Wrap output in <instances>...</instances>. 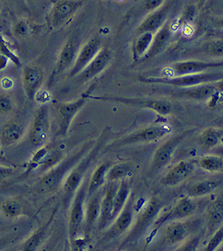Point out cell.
Listing matches in <instances>:
<instances>
[{
	"instance_id": "44dd1931",
	"label": "cell",
	"mask_w": 223,
	"mask_h": 251,
	"mask_svg": "<svg viewBox=\"0 0 223 251\" xmlns=\"http://www.w3.org/2000/svg\"><path fill=\"white\" fill-rule=\"evenodd\" d=\"M78 7V3L73 0H66L61 1L55 8L52 15V26L55 28L61 26Z\"/></svg>"
},
{
	"instance_id": "cb8c5ba5",
	"label": "cell",
	"mask_w": 223,
	"mask_h": 251,
	"mask_svg": "<svg viewBox=\"0 0 223 251\" xmlns=\"http://www.w3.org/2000/svg\"><path fill=\"white\" fill-rule=\"evenodd\" d=\"M153 37V33L151 32L143 33L137 36L132 49L134 61H141L146 54L152 42Z\"/></svg>"
},
{
	"instance_id": "7a4b0ae2",
	"label": "cell",
	"mask_w": 223,
	"mask_h": 251,
	"mask_svg": "<svg viewBox=\"0 0 223 251\" xmlns=\"http://www.w3.org/2000/svg\"><path fill=\"white\" fill-rule=\"evenodd\" d=\"M87 148L88 146H85L76 154L73 155L69 159L63 161L61 163H58L57 165L50 169V171L38 181L36 185L37 192L44 195L56 192L61 185L65 176L67 175L73 166L75 165L77 161L80 160L84 153L86 151Z\"/></svg>"
},
{
	"instance_id": "7bdbcfd3",
	"label": "cell",
	"mask_w": 223,
	"mask_h": 251,
	"mask_svg": "<svg viewBox=\"0 0 223 251\" xmlns=\"http://www.w3.org/2000/svg\"><path fill=\"white\" fill-rule=\"evenodd\" d=\"M14 169L9 166L0 165V182L7 180L13 175Z\"/></svg>"
},
{
	"instance_id": "ac0fdd59",
	"label": "cell",
	"mask_w": 223,
	"mask_h": 251,
	"mask_svg": "<svg viewBox=\"0 0 223 251\" xmlns=\"http://www.w3.org/2000/svg\"><path fill=\"white\" fill-rule=\"evenodd\" d=\"M194 170V165L191 162L183 161L172 167L161 180L164 185L174 186L182 182L190 176Z\"/></svg>"
},
{
	"instance_id": "681fc988",
	"label": "cell",
	"mask_w": 223,
	"mask_h": 251,
	"mask_svg": "<svg viewBox=\"0 0 223 251\" xmlns=\"http://www.w3.org/2000/svg\"><path fill=\"white\" fill-rule=\"evenodd\" d=\"M196 1H202V0H196Z\"/></svg>"
},
{
	"instance_id": "e0dca14e",
	"label": "cell",
	"mask_w": 223,
	"mask_h": 251,
	"mask_svg": "<svg viewBox=\"0 0 223 251\" xmlns=\"http://www.w3.org/2000/svg\"><path fill=\"white\" fill-rule=\"evenodd\" d=\"M160 211V204L159 202L156 200H153L147 207L145 212L141 215L140 218L138 219L136 225L132 229L130 234L128 236V239L126 240V244L128 241H132L136 239L142 234V232L145 231L149 224L151 223L152 219L154 218Z\"/></svg>"
},
{
	"instance_id": "2e32d148",
	"label": "cell",
	"mask_w": 223,
	"mask_h": 251,
	"mask_svg": "<svg viewBox=\"0 0 223 251\" xmlns=\"http://www.w3.org/2000/svg\"><path fill=\"white\" fill-rule=\"evenodd\" d=\"M189 132H186V133L179 135L177 137H174L169 141L166 142L156 151L154 158H153V167L155 168H162L170 162L175 148Z\"/></svg>"
},
{
	"instance_id": "e575fe53",
	"label": "cell",
	"mask_w": 223,
	"mask_h": 251,
	"mask_svg": "<svg viewBox=\"0 0 223 251\" xmlns=\"http://www.w3.org/2000/svg\"><path fill=\"white\" fill-rule=\"evenodd\" d=\"M1 210L4 215L10 218H15L21 215L23 213L21 205L16 200H9L4 202L1 206Z\"/></svg>"
},
{
	"instance_id": "4dcf8cb0",
	"label": "cell",
	"mask_w": 223,
	"mask_h": 251,
	"mask_svg": "<svg viewBox=\"0 0 223 251\" xmlns=\"http://www.w3.org/2000/svg\"><path fill=\"white\" fill-rule=\"evenodd\" d=\"M221 131L216 129L208 128L205 129L199 137V142L204 146L213 147L218 144L220 139L222 137Z\"/></svg>"
},
{
	"instance_id": "d6a6232c",
	"label": "cell",
	"mask_w": 223,
	"mask_h": 251,
	"mask_svg": "<svg viewBox=\"0 0 223 251\" xmlns=\"http://www.w3.org/2000/svg\"><path fill=\"white\" fill-rule=\"evenodd\" d=\"M218 187V183L215 181H205L196 184L189 190V195L199 197L205 195L214 191Z\"/></svg>"
},
{
	"instance_id": "d590c367",
	"label": "cell",
	"mask_w": 223,
	"mask_h": 251,
	"mask_svg": "<svg viewBox=\"0 0 223 251\" xmlns=\"http://www.w3.org/2000/svg\"><path fill=\"white\" fill-rule=\"evenodd\" d=\"M199 165L208 171H219L223 168V160L221 158L216 156H205L201 159Z\"/></svg>"
},
{
	"instance_id": "60d3db41",
	"label": "cell",
	"mask_w": 223,
	"mask_h": 251,
	"mask_svg": "<svg viewBox=\"0 0 223 251\" xmlns=\"http://www.w3.org/2000/svg\"><path fill=\"white\" fill-rule=\"evenodd\" d=\"M223 238V228L221 227L218 232L215 233L214 236H213V238H211V240L208 243V244L207 245L205 249H204V251H214L215 249L218 247V245L221 244L222 242Z\"/></svg>"
},
{
	"instance_id": "8fae6325",
	"label": "cell",
	"mask_w": 223,
	"mask_h": 251,
	"mask_svg": "<svg viewBox=\"0 0 223 251\" xmlns=\"http://www.w3.org/2000/svg\"><path fill=\"white\" fill-rule=\"evenodd\" d=\"M164 91L170 93L174 97L202 101L213 97L216 93L217 87L213 83H208L188 88H175Z\"/></svg>"
},
{
	"instance_id": "4316f807",
	"label": "cell",
	"mask_w": 223,
	"mask_h": 251,
	"mask_svg": "<svg viewBox=\"0 0 223 251\" xmlns=\"http://www.w3.org/2000/svg\"><path fill=\"white\" fill-rule=\"evenodd\" d=\"M52 222V216L45 225L42 226L39 230L35 232L32 236L23 244V250L26 251H36L43 242Z\"/></svg>"
},
{
	"instance_id": "7dc6e473",
	"label": "cell",
	"mask_w": 223,
	"mask_h": 251,
	"mask_svg": "<svg viewBox=\"0 0 223 251\" xmlns=\"http://www.w3.org/2000/svg\"><path fill=\"white\" fill-rule=\"evenodd\" d=\"M9 162L7 159L3 156L2 152H1V150H0V163L6 164V165H7Z\"/></svg>"
},
{
	"instance_id": "83f0119b",
	"label": "cell",
	"mask_w": 223,
	"mask_h": 251,
	"mask_svg": "<svg viewBox=\"0 0 223 251\" xmlns=\"http://www.w3.org/2000/svg\"><path fill=\"white\" fill-rule=\"evenodd\" d=\"M109 167L108 163L102 164L100 166L98 167L93 173L89 186H88V193L89 197L94 194L104 182L106 173H107Z\"/></svg>"
},
{
	"instance_id": "ab89813d",
	"label": "cell",
	"mask_w": 223,
	"mask_h": 251,
	"mask_svg": "<svg viewBox=\"0 0 223 251\" xmlns=\"http://www.w3.org/2000/svg\"><path fill=\"white\" fill-rule=\"evenodd\" d=\"M14 102L8 94H0V114H7L14 108Z\"/></svg>"
},
{
	"instance_id": "f1b7e54d",
	"label": "cell",
	"mask_w": 223,
	"mask_h": 251,
	"mask_svg": "<svg viewBox=\"0 0 223 251\" xmlns=\"http://www.w3.org/2000/svg\"><path fill=\"white\" fill-rule=\"evenodd\" d=\"M129 194V187L127 183L125 181L121 182V187L118 188L113 199V211H112V218L115 217L120 211L124 206L126 199Z\"/></svg>"
},
{
	"instance_id": "30bf717a",
	"label": "cell",
	"mask_w": 223,
	"mask_h": 251,
	"mask_svg": "<svg viewBox=\"0 0 223 251\" xmlns=\"http://www.w3.org/2000/svg\"><path fill=\"white\" fill-rule=\"evenodd\" d=\"M80 45H81L80 35H71L60 52L56 65V73H62L73 66L80 50Z\"/></svg>"
},
{
	"instance_id": "5b68a950",
	"label": "cell",
	"mask_w": 223,
	"mask_h": 251,
	"mask_svg": "<svg viewBox=\"0 0 223 251\" xmlns=\"http://www.w3.org/2000/svg\"><path fill=\"white\" fill-rule=\"evenodd\" d=\"M223 61H203L189 60L175 63L167 68V73L171 75L167 77L180 76V75H190V74L201 73L207 71L223 68Z\"/></svg>"
},
{
	"instance_id": "1f68e13d",
	"label": "cell",
	"mask_w": 223,
	"mask_h": 251,
	"mask_svg": "<svg viewBox=\"0 0 223 251\" xmlns=\"http://www.w3.org/2000/svg\"><path fill=\"white\" fill-rule=\"evenodd\" d=\"M132 217H133V208H132V202H131V203H128L126 209L117 219L115 225L116 230L120 232L126 230L130 225Z\"/></svg>"
},
{
	"instance_id": "6da1fadb",
	"label": "cell",
	"mask_w": 223,
	"mask_h": 251,
	"mask_svg": "<svg viewBox=\"0 0 223 251\" xmlns=\"http://www.w3.org/2000/svg\"><path fill=\"white\" fill-rule=\"evenodd\" d=\"M223 72L221 71H207L201 73L180 75L175 77H145L140 76L138 80L147 84H161L170 85L175 88H188L204 84L216 83L222 81Z\"/></svg>"
},
{
	"instance_id": "ee69618b",
	"label": "cell",
	"mask_w": 223,
	"mask_h": 251,
	"mask_svg": "<svg viewBox=\"0 0 223 251\" xmlns=\"http://www.w3.org/2000/svg\"><path fill=\"white\" fill-rule=\"evenodd\" d=\"M164 0H144L142 7L147 11L153 10L161 6Z\"/></svg>"
},
{
	"instance_id": "c3c4849f",
	"label": "cell",
	"mask_w": 223,
	"mask_h": 251,
	"mask_svg": "<svg viewBox=\"0 0 223 251\" xmlns=\"http://www.w3.org/2000/svg\"><path fill=\"white\" fill-rule=\"evenodd\" d=\"M8 242L7 238H3L0 239V248L3 247L4 246V244H7Z\"/></svg>"
},
{
	"instance_id": "9a60e30c",
	"label": "cell",
	"mask_w": 223,
	"mask_h": 251,
	"mask_svg": "<svg viewBox=\"0 0 223 251\" xmlns=\"http://www.w3.org/2000/svg\"><path fill=\"white\" fill-rule=\"evenodd\" d=\"M43 72L37 66L23 68V83L28 99H33L38 93L43 83Z\"/></svg>"
},
{
	"instance_id": "d4e9b609",
	"label": "cell",
	"mask_w": 223,
	"mask_h": 251,
	"mask_svg": "<svg viewBox=\"0 0 223 251\" xmlns=\"http://www.w3.org/2000/svg\"><path fill=\"white\" fill-rule=\"evenodd\" d=\"M190 233V227L187 222H176L167 227L166 236L172 244L180 242Z\"/></svg>"
},
{
	"instance_id": "b9f144b4",
	"label": "cell",
	"mask_w": 223,
	"mask_h": 251,
	"mask_svg": "<svg viewBox=\"0 0 223 251\" xmlns=\"http://www.w3.org/2000/svg\"><path fill=\"white\" fill-rule=\"evenodd\" d=\"M28 33H29V28H28V24L25 22H19L16 25L15 28H14V35L20 38L26 37Z\"/></svg>"
},
{
	"instance_id": "ba28073f",
	"label": "cell",
	"mask_w": 223,
	"mask_h": 251,
	"mask_svg": "<svg viewBox=\"0 0 223 251\" xmlns=\"http://www.w3.org/2000/svg\"><path fill=\"white\" fill-rule=\"evenodd\" d=\"M112 52L109 48H102L95 57L90 63L76 77L77 83L84 84L102 73L110 64Z\"/></svg>"
},
{
	"instance_id": "74e56055",
	"label": "cell",
	"mask_w": 223,
	"mask_h": 251,
	"mask_svg": "<svg viewBox=\"0 0 223 251\" xmlns=\"http://www.w3.org/2000/svg\"><path fill=\"white\" fill-rule=\"evenodd\" d=\"M130 170V167L127 164L115 165L109 172L108 179L111 181L121 179L127 176Z\"/></svg>"
},
{
	"instance_id": "ffe728a7",
	"label": "cell",
	"mask_w": 223,
	"mask_h": 251,
	"mask_svg": "<svg viewBox=\"0 0 223 251\" xmlns=\"http://www.w3.org/2000/svg\"><path fill=\"white\" fill-rule=\"evenodd\" d=\"M24 126L18 121L8 123L2 129L0 135L1 143L4 146H10L19 141L24 134Z\"/></svg>"
},
{
	"instance_id": "7402d4cb",
	"label": "cell",
	"mask_w": 223,
	"mask_h": 251,
	"mask_svg": "<svg viewBox=\"0 0 223 251\" xmlns=\"http://www.w3.org/2000/svg\"><path fill=\"white\" fill-rule=\"evenodd\" d=\"M118 187L115 184H112L106 192L105 196L101 203L100 223L99 228L102 229L112 219L113 199Z\"/></svg>"
},
{
	"instance_id": "8992f818",
	"label": "cell",
	"mask_w": 223,
	"mask_h": 251,
	"mask_svg": "<svg viewBox=\"0 0 223 251\" xmlns=\"http://www.w3.org/2000/svg\"><path fill=\"white\" fill-rule=\"evenodd\" d=\"M101 44V39L98 36H94L88 40L83 47H80L77 57L71 67L69 73L70 77L77 76L93 61V58L95 57L102 49Z\"/></svg>"
},
{
	"instance_id": "d6986e66",
	"label": "cell",
	"mask_w": 223,
	"mask_h": 251,
	"mask_svg": "<svg viewBox=\"0 0 223 251\" xmlns=\"http://www.w3.org/2000/svg\"><path fill=\"white\" fill-rule=\"evenodd\" d=\"M196 205L192 200L187 198H183L177 203L176 206L167 213L165 216H163L155 223L156 226L160 227L164 222L172 219H181L190 215L195 210Z\"/></svg>"
},
{
	"instance_id": "52a82bcc",
	"label": "cell",
	"mask_w": 223,
	"mask_h": 251,
	"mask_svg": "<svg viewBox=\"0 0 223 251\" xmlns=\"http://www.w3.org/2000/svg\"><path fill=\"white\" fill-rule=\"evenodd\" d=\"M87 99L88 94H84L75 102L60 104L56 113L58 135L62 137L67 135L73 119L86 103Z\"/></svg>"
},
{
	"instance_id": "bcb514c9",
	"label": "cell",
	"mask_w": 223,
	"mask_h": 251,
	"mask_svg": "<svg viewBox=\"0 0 223 251\" xmlns=\"http://www.w3.org/2000/svg\"><path fill=\"white\" fill-rule=\"evenodd\" d=\"M9 61V58L3 55H0V71L4 69L7 66L8 61Z\"/></svg>"
},
{
	"instance_id": "5bb4252c",
	"label": "cell",
	"mask_w": 223,
	"mask_h": 251,
	"mask_svg": "<svg viewBox=\"0 0 223 251\" xmlns=\"http://www.w3.org/2000/svg\"><path fill=\"white\" fill-rule=\"evenodd\" d=\"M172 37L171 26L169 23H166L158 30L156 35H153L151 46L141 61L151 59L165 51L166 49L170 45Z\"/></svg>"
},
{
	"instance_id": "4fadbf2b",
	"label": "cell",
	"mask_w": 223,
	"mask_h": 251,
	"mask_svg": "<svg viewBox=\"0 0 223 251\" xmlns=\"http://www.w3.org/2000/svg\"><path fill=\"white\" fill-rule=\"evenodd\" d=\"M86 197V184H84L76 194L69 219V236L71 241L75 238L80 226L83 222L84 216V202Z\"/></svg>"
},
{
	"instance_id": "f35d334b",
	"label": "cell",
	"mask_w": 223,
	"mask_h": 251,
	"mask_svg": "<svg viewBox=\"0 0 223 251\" xmlns=\"http://www.w3.org/2000/svg\"><path fill=\"white\" fill-rule=\"evenodd\" d=\"M0 55L6 56L17 66H20L19 58L9 48L2 36L0 35Z\"/></svg>"
},
{
	"instance_id": "f6af8a7d",
	"label": "cell",
	"mask_w": 223,
	"mask_h": 251,
	"mask_svg": "<svg viewBox=\"0 0 223 251\" xmlns=\"http://www.w3.org/2000/svg\"><path fill=\"white\" fill-rule=\"evenodd\" d=\"M199 238H194L189 242L186 243L185 244L183 247L181 248L180 250L181 251H193L194 249L197 248V245L199 244Z\"/></svg>"
},
{
	"instance_id": "f546056e",
	"label": "cell",
	"mask_w": 223,
	"mask_h": 251,
	"mask_svg": "<svg viewBox=\"0 0 223 251\" xmlns=\"http://www.w3.org/2000/svg\"><path fill=\"white\" fill-rule=\"evenodd\" d=\"M201 51L204 54L214 57H222L223 42L222 39H212L202 45Z\"/></svg>"
},
{
	"instance_id": "277c9868",
	"label": "cell",
	"mask_w": 223,
	"mask_h": 251,
	"mask_svg": "<svg viewBox=\"0 0 223 251\" xmlns=\"http://www.w3.org/2000/svg\"><path fill=\"white\" fill-rule=\"evenodd\" d=\"M88 98L96 99V100L114 102L118 103L149 108L155 110L161 115H168L171 112L172 105L170 102L164 99H145V98H126L122 97H113V96H99L92 97L88 95Z\"/></svg>"
},
{
	"instance_id": "603a6c76",
	"label": "cell",
	"mask_w": 223,
	"mask_h": 251,
	"mask_svg": "<svg viewBox=\"0 0 223 251\" xmlns=\"http://www.w3.org/2000/svg\"><path fill=\"white\" fill-rule=\"evenodd\" d=\"M166 17V10L161 9L151 14L144 20L137 30V36L146 32H155L164 26Z\"/></svg>"
},
{
	"instance_id": "7c38bea8",
	"label": "cell",
	"mask_w": 223,
	"mask_h": 251,
	"mask_svg": "<svg viewBox=\"0 0 223 251\" xmlns=\"http://www.w3.org/2000/svg\"><path fill=\"white\" fill-rule=\"evenodd\" d=\"M94 153H92L88 156L83 162L71 172L70 175L68 176L67 179L65 181L64 185V204L66 205L69 203L70 198L74 192L76 191L77 187L80 186V181L83 179L87 169L89 167L92 161L94 158Z\"/></svg>"
},
{
	"instance_id": "484cf974",
	"label": "cell",
	"mask_w": 223,
	"mask_h": 251,
	"mask_svg": "<svg viewBox=\"0 0 223 251\" xmlns=\"http://www.w3.org/2000/svg\"><path fill=\"white\" fill-rule=\"evenodd\" d=\"M101 197L99 194L90 200L87 210L86 221H85V233L89 236L93 225L100 215Z\"/></svg>"
},
{
	"instance_id": "8d00e7d4",
	"label": "cell",
	"mask_w": 223,
	"mask_h": 251,
	"mask_svg": "<svg viewBox=\"0 0 223 251\" xmlns=\"http://www.w3.org/2000/svg\"><path fill=\"white\" fill-rule=\"evenodd\" d=\"M223 219V200L220 199L214 203L210 210L208 215V220H209V227H214L215 226L219 225Z\"/></svg>"
},
{
	"instance_id": "3957f363",
	"label": "cell",
	"mask_w": 223,
	"mask_h": 251,
	"mask_svg": "<svg viewBox=\"0 0 223 251\" xmlns=\"http://www.w3.org/2000/svg\"><path fill=\"white\" fill-rule=\"evenodd\" d=\"M51 121L50 108L48 104H44L37 110L29 132V141L36 146L45 145L50 137Z\"/></svg>"
},
{
	"instance_id": "836d02e7",
	"label": "cell",
	"mask_w": 223,
	"mask_h": 251,
	"mask_svg": "<svg viewBox=\"0 0 223 251\" xmlns=\"http://www.w3.org/2000/svg\"><path fill=\"white\" fill-rule=\"evenodd\" d=\"M62 154L58 151H51L47 153L44 159L39 163L41 171H46L50 170L52 167L57 165L60 161L62 159Z\"/></svg>"
},
{
	"instance_id": "9c48e42d",
	"label": "cell",
	"mask_w": 223,
	"mask_h": 251,
	"mask_svg": "<svg viewBox=\"0 0 223 251\" xmlns=\"http://www.w3.org/2000/svg\"><path fill=\"white\" fill-rule=\"evenodd\" d=\"M170 131L171 129L167 125L150 126L122 139L117 144H133V143H142V142L155 141L162 138Z\"/></svg>"
}]
</instances>
